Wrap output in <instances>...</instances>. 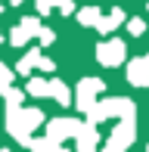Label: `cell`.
<instances>
[{
  "instance_id": "e0dca14e",
  "label": "cell",
  "mask_w": 149,
  "mask_h": 152,
  "mask_svg": "<svg viewBox=\"0 0 149 152\" xmlns=\"http://www.w3.org/2000/svg\"><path fill=\"white\" fill-rule=\"evenodd\" d=\"M19 28H22L25 34H28V37H37V31H40V19H37V16H25Z\"/></svg>"
},
{
  "instance_id": "4316f807",
  "label": "cell",
  "mask_w": 149,
  "mask_h": 152,
  "mask_svg": "<svg viewBox=\"0 0 149 152\" xmlns=\"http://www.w3.org/2000/svg\"><path fill=\"white\" fill-rule=\"evenodd\" d=\"M0 152H12V149H0Z\"/></svg>"
},
{
  "instance_id": "603a6c76",
  "label": "cell",
  "mask_w": 149,
  "mask_h": 152,
  "mask_svg": "<svg viewBox=\"0 0 149 152\" xmlns=\"http://www.w3.org/2000/svg\"><path fill=\"white\" fill-rule=\"evenodd\" d=\"M34 68H40V72H53L56 65H53V59H47L44 53H40V56H37V65H34Z\"/></svg>"
},
{
  "instance_id": "30bf717a",
  "label": "cell",
  "mask_w": 149,
  "mask_h": 152,
  "mask_svg": "<svg viewBox=\"0 0 149 152\" xmlns=\"http://www.w3.org/2000/svg\"><path fill=\"white\" fill-rule=\"evenodd\" d=\"M25 93L34 96V99H44V96H50V81H47V78H28Z\"/></svg>"
},
{
  "instance_id": "7c38bea8",
  "label": "cell",
  "mask_w": 149,
  "mask_h": 152,
  "mask_svg": "<svg viewBox=\"0 0 149 152\" xmlns=\"http://www.w3.org/2000/svg\"><path fill=\"white\" fill-rule=\"evenodd\" d=\"M22 124H25L28 130H37L40 124H44V112H40V109H34V106L22 109Z\"/></svg>"
},
{
  "instance_id": "9a60e30c",
  "label": "cell",
  "mask_w": 149,
  "mask_h": 152,
  "mask_svg": "<svg viewBox=\"0 0 149 152\" xmlns=\"http://www.w3.org/2000/svg\"><path fill=\"white\" fill-rule=\"evenodd\" d=\"M37 56H40V50H28V53H25V56L22 59H19V75H25V78H28V75H31V68H34L37 65Z\"/></svg>"
},
{
  "instance_id": "f546056e",
  "label": "cell",
  "mask_w": 149,
  "mask_h": 152,
  "mask_svg": "<svg viewBox=\"0 0 149 152\" xmlns=\"http://www.w3.org/2000/svg\"><path fill=\"white\" fill-rule=\"evenodd\" d=\"M146 62H149V53H146Z\"/></svg>"
},
{
  "instance_id": "d4e9b609",
  "label": "cell",
  "mask_w": 149,
  "mask_h": 152,
  "mask_svg": "<svg viewBox=\"0 0 149 152\" xmlns=\"http://www.w3.org/2000/svg\"><path fill=\"white\" fill-rule=\"evenodd\" d=\"M56 152H72V149H65V146H56Z\"/></svg>"
},
{
  "instance_id": "ac0fdd59",
  "label": "cell",
  "mask_w": 149,
  "mask_h": 152,
  "mask_svg": "<svg viewBox=\"0 0 149 152\" xmlns=\"http://www.w3.org/2000/svg\"><path fill=\"white\" fill-rule=\"evenodd\" d=\"M28 40H31V37H28L22 28H12V34H9V44H12V47H25Z\"/></svg>"
},
{
  "instance_id": "277c9868",
  "label": "cell",
  "mask_w": 149,
  "mask_h": 152,
  "mask_svg": "<svg viewBox=\"0 0 149 152\" xmlns=\"http://www.w3.org/2000/svg\"><path fill=\"white\" fill-rule=\"evenodd\" d=\"M78 127H81L78 118H50L47 121V137L62 143V140H72V137L78 134Z\"/></svg>"
},
{
  "instance_id": "d6a6232c",
  "label": "cell",
  "mask_w": 149,
  "mask_h": 152,
  "mask_svg": "<svg viewBox=\"0 0 149 152\" xmlns=\"http://www.w3.org/2000/svg\"><path fill=\"white\" fill-rule=\"evenodd\" d=\"M146 6H149V3H146Z\"/></svg>"
},
{
  "instance_id": "7a4b0ae2",
  "label": "cell",
  "mask_w": 149,
  "mask_h": 152,
  "mask_svg": "<svg viewBox=\"0 0 149 152\" xmlns=\"http://www.w3.org/2000/svg\"><path fill=\"white\" fill-rule=\"evenodd\" d=\"M137 140V121L134 118H118L115 130L109 134V143H106V152H124L134 146Z\"/></svg>"
},
{
  "instance_id": "5b68a950",
  "label": "cell",
  "mask_w": 149,
  "mask_h": 152,
  "mask_svg": "<svg viewBox=\"0 0 149 152\" xmlns=\"http://www.w3.org/2000/svg\"><path fill=\"white\" fill-rule=\"evenodd\" d=\"M99 93H103V81H99V78H84V81L78 84V96H74V102H78V112H87Z\"/></svg>"
},
{
  "instance_id": "44dd1931",
  "label": "cell",
  "mask_w": 149,
  "mask_h": 152,
  "mask_svg": "<svg viewBox=\"0 0 149 152\" xmlns=\"http://www.w3.org/2000/svg\"><path fill=\"white\" fill-rule=\"evenodd\" d=\"M34 6H37V12H40V16H47V12L56 6V0H34Z\"/></svg>"
},
{
  "instance_id": "7402d4cb",
  "label": "cell",
  "mask_w": 149,
  "mask_h": 152,
  "mask_svg": "<svg viewBox=\"0 0 149 152\" xmlns=\"http://www.w3.org/2000/svg\"><path fill=\"white\" fill-rule=\"evenodd\" d=\"M37 37H40V44L47 47V44H53V40H56V34H53L50 28H44V25H40V31H37Z\"/></svg>"
},
{
  "instance_id": "5bb4252c",
  "label": "cell",
  "mask_w": 149,
  "mask_h": 152,
  "mask_svg": "<svg viewBox=\"0 0 149 152\" xmlns=\"http://www.w3.org/2000/svg\"><path fill=\"white\" fill-rule=\"evenodd\" d=\"M56 146H59V143L56 140H50V137H37V140H34V137H31V140H28V149L31 152H56Z\"/></svg>"
},
{
  "instance_id": "83f0119b",
  "label": "cell",
  "mask_w": 149,
  "mask_h": 152,
  "mask_svg": "<svg viewBox=\"0 0 149 152\" xmlns=\"http://www.w3.org/2000/svg\"><path fill=\"white\" fill-rule=\"evenodd\" d=\"M0 44H3V34H0Z\"/></svg>"
},
{
  "instance_id": "484cf974",
  "label": "cell",
  "mask_w": 149,
  "mask_h": 152,
  "mask_svg": "<svg viewBox=\"0 0 149 152\" xmlns=\"http://www.w3.org/2000/svg\"><path fill=\"white\" fill-rule=\"evenodd\" d=\"M9 3H22V0H9Z\"/></svg>"
},
{
  "instance_id": "f1b7e54d",
  "label": "cell",
  "mask_w": 149,
  "mask_h": 152,
  "mask_svg": "<svg viewBox=\"0 0 149 152\" xmlns=\"http://www.w3.org/2000/svg\"><path fill=\"white\" fill-rule=\"evenodd\" d=\"M0 12H3V3H0Z\"/></svg>"
},
{
  "instance_id": "6da1fadb",
  "label": "cell",
  "mask_w": 149,
  "mask_h": 152,
  "mask_svg": "<svg viewBox=\"0 0 149 152\" xmlns=\"http://www.w3.org/2000/svg\"><path fill=\"white\" fill-rule=\"evenodd\" d=\"M87 121L90 124H103L109 118H137V106L127 96H109V99H93V106L87 109Z\"/></svg>"
},
{
  "instance_id": "1f68e13d",
  "label": "cell",
  "mask_w": 149,
  "mask_h": 152,
  "mask_svg": "<svg viewBox=\"0 0 149 152\" xmlns=\"http://www.w3.org/2000/svg\"><path fill=\"white\" fill-rule=\"evenodd\" d=\"M146 152H149V146H146Z\"/></svg>"
},
{
  "instance_id": "cb8c5ba5",
  "label": "cell",
  "mask_w": 149,
  "mask_h": 152,
  "mask_svg": "<svg viewBox=\"0 0 149 152\" xmlns=\"http://www.w3.org/2000/svg\"><path fill=\"white\" fill-rule=\"evenodd\" d=\"M9 81H12V72H9L6 65H3V62H0V87H6Z\"/></svg>"
},
{
  "instance_id": "52a82bcc",
  "label": "cell",
  "mask_w": 149,
  "mask_h": 152,
  "mask_svg": "<svg viewBox=\"0 0 149 152\" xmlns=\"http://www.w3.org/2000/svg\"><path fill=\"white\" fill-rule=\"evenodd\" d=\"M96 143H99V130H96V124H81L78 127V134H74V146H78V152H93L96 149Z\"/></svg>"
},
{
  "instance_id": "ba28073f",
  "label": "cell",
  "mask_w": 149,
  "mask_h": 152,
  "mask_svg": "<svg viewBox=\"0 0 149 152\" xmlns=\"http://www.w3.org/2000/svg\"><path fill=\"white\" fill-rule=\"evenodd\" d=\"M127 81L134 87H149V62L146 59H131L127 62Z\"/></svg>"
},
{
  "instance_id": "4fadbf2b",
  "label": "cell",
  "mask_w": 149,
  "mask_h": 152,
  "mask_svg": "<svg viewBox=\"0 0 149 152\" xmlns=\"http://www.w3.org/2000/svg\"><path fill=\"white\" fill-rule=\"evenodd\" d=\"M99 16H103L99 6H84V10H78V22L84 25V28H93V25L99 22Z\"/></svg>"
},
{
  "instance_id": "d6986e66",
  "label": "cell",
  "mask_w": 149,
  "mask_h": 152,
  "mask_svg": "<svg viewBox=\"0 0 149 152\" xmlns=\"http://www.w3.org/2000/svg\"><path fill=\"white\" fill-rule=\"evenodd\" d=\"M127 31H131L134 37H140V34L146 31V22H143V19H131V22H127Z\"/></svg>"
},
{
  "instance_id": "4dcf8cb0",
  "label": "cell",
  "mask_w": 149,
  "mask_h": 152,
  "mask_svg": "<svg viewBox=\"0 0 149 152\" xmlns=\"http://www.w3.org/2000/svg\"><path fill=\"white\" fill-rule=\"evenodd\" d=\"M93 152H96V149H93ZM103 152H106V149H103Z\"/></svg>"
},
{
  "instance_id": "ffe728a7",
  "label": "cell",
  "mask_w": 149,
  "mask_h": 152,
  "mask_svg": "<svg viewBox=\"0 0 149 152\" xmlns=\"http://www.w3.org/2000/svg\"><path fill=\"white\" fill-rule=\"evenodd\" d=\"M56 10L62 12V16H72L74 12V0H56Z\"/></svg>"
},
{
  "instance_id": "8992f818",
  "label": "cell",
  "mask_w": 149,
  "mask_h": 152,
  "mask_svg": "<svg viewBox=\"0 0 149 152\" xmlns=\"http://www.w3.org/2000/svg\"><path fill=\"white\" fill-rule=\"evenodd\" d=\"M6 130H9L12 137H16L22 146H28L31 140V130L22 124V106H6Z\"/></svg>"
},
{
  "instance_id": "3957f363",
  "label": "cell",
  "mask_w": 149,
  "mask_h": 152,
  "mask_svg": "<svg viewBox=\"0 0 149 152\" xmlns=\"http://www.w3.org/2000/svg\"><path fill=\"white\" fill-rule=\"evenodd\" d=\"M127 56V47H124V40H118V37H112V40H103V44L96 47V59H99V65H106V68H115V65H121Z\"/></svg>"
},
{
  "instance_id": "8fae6325",
  "label": "cell",
  "mask_w": 149,
  "mask_h": 152,
  "mask_svg": "<svg viewBox=\"0 0 149 152\" xmlns=\"http://www.w3.org/2000/svg\"><path fill=\"white\" fill-rule=\"evenodd\" d=\"M50 96L59 106H69L72 102V93H69V87H65V81H56V78H50Z\"/></svg>"
},
{
  "instance_id": "9c48e42d",
  "label": "cell",
  "mask_w": 149,
  "mask_h": 152,
  "mask_svg": "<svg viewBox=\"0 0 149 152\" xmlns=\"http://www.w3.org/2000/svg\"><path fill=\"white\" fill-rule=\"evenodd\" d=\"M121 22H124V10H121V6H112V12L109 16H99V22L93 25V28H96L99 34H112Z\"/></svg>"
},
{
  "instance_id": "2e32d148",
  "label": "cell",
  "mask_w": 149,
  "mask_h": 152,
  "mask_svg": "<svg viewBox=\"0 0 149 152\" xmlns=\"http://www.w3.org/2000/svg\"><path fill=\"white\" fill-rule=\"evenodd\" d=\"M0 96H3V99H6V106H19V102L25 99V93L19 90V87H12V84L0 87Z\"/></svg>"
}]
</instances>
